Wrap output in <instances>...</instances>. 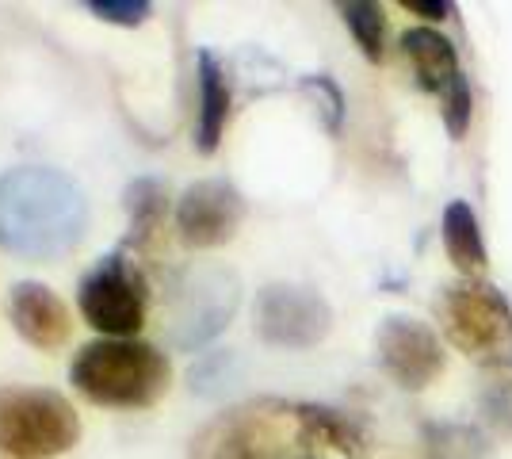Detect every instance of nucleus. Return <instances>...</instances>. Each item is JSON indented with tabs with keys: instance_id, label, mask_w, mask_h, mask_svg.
I'll return each mask as SVG.
<instances>
[{
	"instance_id": "nucleus-22",
	"label": "nucleus",
	"mask_w": 512,
	"mask_h": 459,
	"mask_svg": "<svg viewBox=\"0 0 512 459\" xmlns=\"http://www.w3.org/2000/svg\"><path fill=\"white\" fill-rule=\"evenodd\" d=\"M402 8L413 12V16H425V20H444V16H451V4H444V0H402Z\"/></svg>"
},
{
	"instance_id": "nucleus-4",
	"label": "nucleus",
	"mask_w": 512,
	"mask_h": 459,
	"mask_svg": "<svg viewBox=\"0 0 512 459\" xmlns=\"http://www.w3.org/2000/svg\"><path fill=\"white\" fill-rule=\"evenodd\" d=\"M444 333L455 349L482 368L512 364V306L490 280H455L440 295Z\"/></svg>"
},
{
	"instance_id": "nucleus-17",
	"label": "nucleus",
	"mask_w": 512,
	"mask_h": 459,
	"mask_svg": "<svg viewBox=\"0 0 512 459\" xmlns=\"http://www.w3.org/2000/svg\"><path fill=\"white\" fill-rule=\"evenodd\" d=\"M478 410H482V421L490 425V433L512 440V364L490 372L486 387L478 394Z\"/></svg>"
},
{
	"instance_id": "nucleus-21",
	"label": "nucleus",
	"mask_w": 512,
	"mask_h": 459,
	"mask_svg": "<svg viewBox=\"0 0 512 459\" xmlns=\"http://www.w3.org/2000/svg\"><path fill=\"white\" fill-rule=\"evenodd\" d=\"M211 459H260V452H256V437L245 429V425H237V429H230L226 437L218 440V448H214Z\"/></svg>"
},
{
	"instance_id": "nucleus-20",
	"label": "nucleus",
	"mask_w": 512,
	"mask_h": 459,
	"mask_svg": "<svg viewBox=\"0 0 512 459\" xmlns=\"http://www.w3.org/2000/svg\"><path fill=\"white\" fill-rule=\"evenodd\" d=\"M88 12L115 27H142L153 16V4L150 0H88Z\"/></svg>"
},
{
	"instance_id": "nucleus-1",
	"label": "nucleus",
	"mask_w": 512,
	"mask_h": 459,
	"mask_svg": "<svg viewBox=\"0 0 512 459\" xmlns=\"http://www.w3.org/2000/svg\"><path fill=\"white\" fill-rule=\"evenodd\" d=\"M88 230L85 188L46 165L0 176V249L20 261H62Z\"/></svg>"
},
{
	"instance_id": "nucleus-2",
	"label": "nucleus",
	"mask_w": 512,
	"mask_h": 459,
	"mask_svg": "<svg viewBox=\"0 0 512 459\" xmlns=\"http://www.w3.org/2000/svg\"><path fill=\"white\" fill-rule=\"evenodd\" d=\"M69 383L92 406L111 410H150L172 387L169 356L138 337L88 341L69 364Z\"/></svg>"
},
{
	"instance_id": "nucleus-16",
	"label": "nucleus",
	"mask_w": 512,
	"mask_h": 459,
	"mask_svg": "<svg viewBox=\"0 0 512 459\" xmlns=\"http://www.w3.org/2000/svg\"><path fill=\"white\" fill-rule=\"evenodd\" d=\"M341 20L344 27L352 31V39L360 46V54L371 62V66H379L386 58V16L379 4H371V0H352V4H341Z\"/></svg>"
},
{
	"instance_id": "nucleus-7",
	"label": "nucleus",
	"mask_w": 512,
	"mask_h": 459,
	"mask_svg": "<svg viewBox=\"0 0 512 459\" xmlns=\"http://www.w3.org/2000/svg\"><path fill=\"white\" fill-rule=\"evenodd\" d=\"M375 356H379V368L406 391L432 387L448 364V349L436 337V329L417 322V318H406V314H390L379 322Z\"/></svg>"
},
{
	"instance_id": "nucleus-13",
	"label": "nucleus",
	"mask_w": 512,
	"mask_h": 459,
	"mask_svg": "<svg viewBox=\"0 0 512 459\" xmlns=\"http://www.w3.org/2000/svg\"><path fill=\"white\" fill-rule=\"evenodd\" d=\"M402 54L413 66V81L428 96H444L451 81L463 73L455 43H451L448 35H440L436 27H409L406 35H402Z\"/></svg>"
},
{
	"instance_id": "nucleus-8",
	"label": "nucleus",
	"mask_w": 512,
	"mask_h": 459,
	"mask_svg": "<svg viewBox=\"0 0 512 459\" xmlns=\"http://www.w3.org/2000/svg\"><path fill=\"white\" fill-rule=\"evenodd\" d=\"M237 310V276L222 268L192 272L176 287L172 303V341L176 349H199L230 326Z\"/></svg>"
},
{
	"instance_id": "nucleus-15",
	"label": "nucleus",
	"mask_w": 512,
	"mask_h": 459,
	"mask_svg": "<svg viewBox=\"0 0 512 459\" xmlns=\"http://www.w3.org/2000/svg\"><path fill=\"white\" fill-rule=\"evenodd\" d=\"M123 207H127V245L134 249H150L153 238L161 234V226L169 219V192L161 180L138 176L123 188Z\"/></svg>"
},
{
	"instance_id": "nucleus-6",
	"label": "nucleus",
	"mask_w": 512,
	"mask_h": 459,
	"mask_svg": "<svg viewBox=\"0 0 512 459\" xmlns=\"http://www.w3.org/2000/svg\"><path fill=\"white\" fill-rule=\"evenodd\" d=\"M333 329V306L314 287L268 284L256 295V337L272 349H314Z\"/></svg>"
},
{
	"instance_id": "nucleus-18",
	"label": "nucleus",
	"mask_w": 512,
	"mask_h": 459,
	"mask_svg": "<svg viewBox=\"0 0 512 459\" xmlns=\"http://www.w3.org/2000/svg\"><path fill=\"white\" fill-rule=\"evenodd\" d=\"M440 115H444V127H448V138H467L470 131V115H474V92H470L467 73H459L448 85V92L440 96Z\"/></svg>"
},
{
	"instance_id": "nucleus-9",
	"label": "nucleus",
	"mask_w": 512,
	"mask_h": 459,
	"mask_svg": "<svg viewBox=\"0 0 512 459\" xmlns=\"http://www.w3.org/2000/svg\"><path fill=\"white\" fill-rule=\"evenodd\" d=\"M245 222V196L230 180H195L176 199V230L188 249H222L237 238Z\"/></svg>"
},
{
	"instance_id": "nucleus-10",
	"label": "nucleus",
	"mask_w": 512,
	"mask_h": 459,
	"mask_svg": "<svg viewBox=\"0 0 512 459\" xmlns=\"http://www.w3.org/2000/svg\"><path fill=\"white\" fill-rule=\"evenodd\" d=\"M8 322L20 333L31 349L58 352L73 337V314L62 303L54 287L39 280H20L8 291Z\"/></svg>"
},
{
	"instance_id": "nucleus-12",
	"label": "nucleus",
	"mask_w": 512,
	"mask_h": 459,
	"mask_svg": "<svg viewBox=\"0 0 512 459\" xmlns=\"http://www.w3.org/2000/svg\"><path fill=\"white\" fill-rule=\"evenodd\" d=\"M295 425L306 459H356L363 452L360 429L329 406H299Z\"/></svg>"
},
{
	"instance_id": "nucleus-11",
	"label": "nucleus",
	"mask_w": 512,
	"mask_h": 459,
	"mask_svg": "<svg viewBox=\"0 0 512 459\" xmlns=\"http://www.w3.org/2000/svg\"><path fill=\"white\" fill-rule=\"evenodd\" d=\"M195 73H199V119H195V150L211 157L222 146V134L230 123V104L234 92L226 81V69L214 58V50H199L195 54Z\"/></svg>"
},
{
	"instance_id": "nucleus-14",
	"label": "nucleus",
	"mask_w": 512,
	"mask_h": 459,
	"mask_svg": "<svg viewBox=\"0 0 512 459\" xmlns=\"http://www.w3.org/2000/svg\"><path fill=\"white\" fill-rule=\"evenodd\" d=\"M444 249H448L451 264L463 272V280H482L486 272V241H482V226L478 215L470 211L467 199H451L444 207Z\"/></svg>"
},
{
	"instance_id": "nucleus-5",
	"label": "nucleus",
	"mask_w": 512,
	"mask_h": 459,
	"mask_svg": "<svg viewBox=\"0 0 512 459\" xmlns=\"http://www.w3.org/2000/svg\"><path fill=\"white\" fill-rule=\"evenodd\" d=\"M77 306L85 314V322L104 337H134L146 326V310H150V284L142 276V268L130 261L127 253H111L85 272V280L77 287Z\"/></svg>"
},
{
	"instance_id": "nucleus-19",
	"label": "nucleus",
	"mask_w": 512,
	"mask_h": 459,
	"mask_svg": "<svg viewBox=\"0 0 512 459\" xmlns=\"http://www.w3.org/2000/svg\"><path fill=\"white\" fill-rule=\"evenodd\" d=\"M302 92L306 96H314V104H318L321 119H325V127L337 134L344 123V92L341 85L329 77V73H310V77H302Z\"/></svg>"
},
{
	"instance_id": "nucleus-3",
	"label": "nucleus",
	"mask_w": 512,
	"mask_h": 459,
	"mask_svg": "<svg viewBox=\"0 0 512 459\" xmlns=\"http://www.w3.org/2000/svg\"><path fill=\"white\" fill-rule=\"evenodd\" d=\"M81 417L58 391L0 387V456L54 459L77 448Z\"/></svg>"
}]
</instances>
